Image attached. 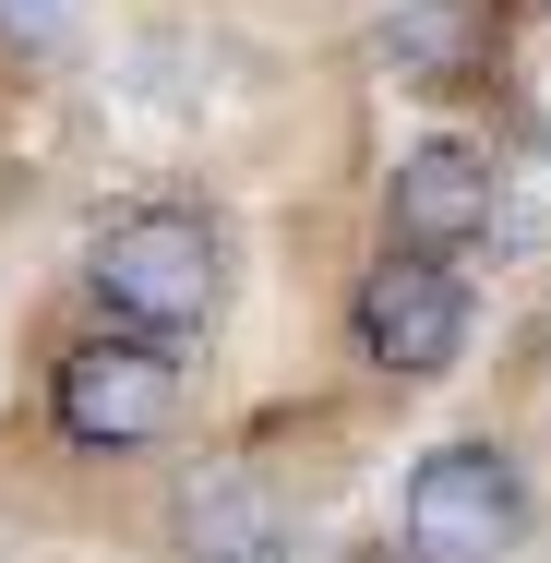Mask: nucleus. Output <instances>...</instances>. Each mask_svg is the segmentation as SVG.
Returning <instances> with one entry per match:
<instances>
[{
    "label": "nucleus",
    "instance_id": "2",
    "mask_svg": "<svg viewBox=\"0 0 551 563\" xmlns=\"http://www.w3.org/2000/svg\"><path fill=\"white\" fill-rule=\"evenodd\" d=\"M180 347L168 336H120V324H97V336L60 347V372H48V420H60V444L73 455H144L180 432Z\"/></svg>",
    "mask_w": 551,
    "mask_h": 563
},
{
    "label": "nucleus",
    "instance_id": "9",
    "mask_svg": "<svg viewBox=\"0 0 551 563\" xmlns=\"http://www.w3.org/2000/svg\"><path fill=\"white\" fill-rule=\"evenodd\" d=\"M335 563H396V552H335Z\"/></svg>",
    "mask_w": 551,
    "mask_h": 563
},
{
    "label": "nucleus",
    "instance_id": "1",
    "mask_svg": "<svg viewBox=\"0 0 551 563\" xmlns=\"http://www.w3.org/2000/svg\"><path fill=\"white\" fill-rule=\"evenodd\" d=\"M85 300L109 312L120 336H192V324H217L228 300V228L205 205H180V192H156V205H120L97 217L85 240Z\"/></svg>",
    "mask_w": 551,
    "mask_h": 563
},
{
    "label": "nucleus",
    "instance_id": "3",
    "mask_svg": "<svg viewBox=\"0 0 551 563\" xmlns=\"http://www.w3.org/2000/svg\"><path fill=\"white\" fill-rule=\"evenodd\" d=\"M408 563H516L528 552V467L504 444H432L396 504Z\"/></svg>",
    "mask_w": 551,
    "mask_h": 563
},
{
    "label": "nucleus",
    "instance_id": "6",
    "mask_svg": "<svg viewBox=\"0 0 551 563\" xmlns=\"http://www.w3.org/2000/svg\"><path fill=\"white\" fill-rule=\"evenodd\" d=\"M372 48H384V73H396L408 97H480L492 60H504V36H492L480 0H396Z\"/></svg>",
    "mask_w": 551,
    "mask_h": 563
},
{
    "label": "nucleus",
    "instance_id": "5",
    "mask_svg": "<svg viewBox=\"0 0 551 563\" xmlns=\"http://www.w3.org/2000/svg\"><path fill=\"white\" fill-rule=\"evenodd\" d=\"M504 228V168L480 156V144H455V132H420L396 168H384V252H480Z\"/></svg>",
    "mask_w": 551,
    "mask_h": 563
},
{
    "label": "nucleus",
    "instance_id": "8",
    "mask_svg": "<svg viewBox=\"0 0 551 563\" xmlns=\"http://www.w3.org/2000/svg\"><path fill=\"white\" fill-rule=\"evenodd\" d=\"M85 12H97V0H0V48H12V60H60V48L85 36Z\"/></svg>",
    "mask_w": 551,
    "mask_h": 563
},
{
    "label": "nucleus",
    "instance_id": "7",
    "mask_svg": "<svg viewBox=\"0 0 551 563\" xmlns=\"http://www.w3.org/2000/svg\"><path fill=\"white\" fill-rule=\"evenodd\" d=\"M180 528H192V552H205V563H264L276 540H288V504L252 492L240 467H205L192 504H180Z\"/></svg>",
    "mask_w": 551,
    "mask_h": 563
},
{
    "label": "nucleus",
    "instance_id": "4",
    "mask_svg": "<svg viewBox=\"0 0 551 563\" xmlns=\"http://www.w3.org/2000/svg\"><path fill=\"white\" fill-rule=\"evenodd\" d=\"M348 336L384 384H443L455 347H467V276L432 252H372L360 300H348Z\"/></svg>",
    "mask_w": 551,
    "mask_h": 563
}]
</instances>
